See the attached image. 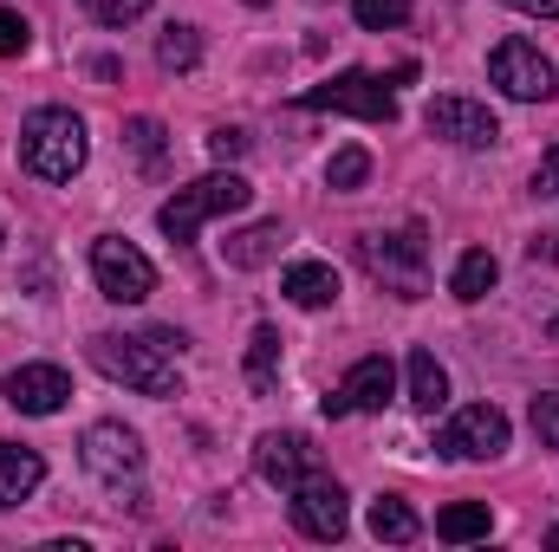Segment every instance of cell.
Masks as SVG:
<instances>
[{
	"label": "cell",
	"instance_id": "d4e9b609",
	"mask_svg": "<svg viewBox=\"0 0 559 552\" xmlns=\"http://www.w3.org/2000/svg\"><path fill=\"white\" fill-rule=\"evenodd\" d=\"M365 176H371V156H365L358 143H345V149L325 163V189H358Z\"/></svg>",
	"mask_w": 559,
	"mask_h": 552
},
{
	"label": "cell",
	"instance_id": "8992f818",
	"mask_svg": "<svg viewBox=\"0 0 559 552\" xmlns=\"http://www.w3.org/2000/svg\"><path fill=\"white\" fill-rule=\"evenodd\" d=\"M92 279H98V292L111 305H143L156 292V267L143 261L124 235H98L92 241Z\"/></svg>",
	"mask_w": 559,
	"mask_h": 552
},
{
	"label": "cell",
	"instance_id": "2e32d148",
	"mask_svg": "<svg viewBox=\"0 0 559 552\" xmlns=\"http://www.w3.org/2000/svg\"><path fill=\"white\" fill-rule=\"evenodd\" d=\"M280 292H286L293 305H306V312H325V305L338 299V274H332L325 261H293L286 279H280Z\"/></svg>",
	"mask_w": 559,
	"mask_h": 552
},
{
	"label": "cell",
	"instance_id": "4316f807",
	"mask_svg": "<svg viewBox=\"0 0 559 552\" xmlns=\"http://www.w3.org/2000/svg\"><path fill=\"white\" fill-rule=\"evenodd\" d=\"M85 13L98 20V26H131L150 13V0H85Z\"/></svg>",
	"mask_w": 559,
	"mask_h": 552
},
{
	"label": "cell",
	"instance_id": "277c9868",
	"mask_svg": "<svg viewBox=\"0 0 559 552\" xmlns=\"http://www.w3.org/2000/svg\"><path fill=\"white\" fill-rule=\"evenodd\" d=\"M358 261H365V274L378 279L384 292H397V299H423L429 292V241H423L417 221L397 228V235H365Z\"/></svg>",
	"mask_w": 559,
	"mask_h": 552
},
{
	"label": "cell",
	"instance_id": "cb8c5ba5",
	"mask_svg": "<svg viewBox=\"0 0 559 552\" xmlns=\"http://www.w3.org/2000/svg\"><path fill=\"white\" fill-rule=\"evenodd\" d=\"M352 20H358L365 33H391V26L411 20V0H352Z\"/></svg>",
	"mask_w": 559,
	"mask_h": 552
},
{
	"label": "cell",
	"instance_id": "9c48e42d",
	"mask_svg": "<svg viewBox=\"0 0 559 552\" xmlns=\"http://www.w3.org/2000/svg\"><path fill=\"white\" fill-rule=\"evenodd\" d=\"M286 507H293V527L306 533V540H338L345 527H352V507H345V488L319 468L312 481H299L293 494H286Z\"/></svg>",
	"mask_w": 559,
	"mask_h": 552
},
{
	"label": "cell",
	"instance_id": "4dcf8cb0",
	"mask_svg": "<svg viewBox=\"0 0 559 552\" xmlns=\"http://www.w3.org/2000/svg\"><path fill=\"white\" fill-rule=\"evenodd\" d=\"M534 195L547 202V195H559V143L540 156V169H534Z\"/></svg>",
	"mask_w": 559,
	"mask_h": 552
},
{
	"label": "cell",
	"instance_id": "5b68a950",
	"mask_svg": "<svg viewBox=\"0 0 559 552\" xmlns=\"http://www.w3.org/2000/svg\"><path fill=\"white\" fill-rule=\"evenodd\" d=\"M306 111H345V118H365V124H397V98L378 72H338L312 92H299Z\"/></svg>",
	"mask_w": 559,
	"mask_h": 552
},
{
	"label": "cell",
	"instance_id": "83f0119b",
	"mask_svg": "<svg viewBox=\"0 0 559 552\" xmlns=\"http://www.w3.org/2000/svg\"><path fill=\"white\" fill-rule=\"evenodd\" d=\"M534 435H540V448H559V391L534 397Z\"/></svg>",
	"mask_w": 559,
	"mask_h": 552
},
{
	"label": "cell",
	"instance_id": "52a82bcc",
	"mask_svg": "<svg viewBox=\"0 0 559 552\" xmlns=\"http://www.w3.org/2000/svg\"><path fill=\"white\" fill-rule=\"evenodd\" d=\"M508 416L495 410V404H468V410H455L442 429H436V455H449V461H495V455H508Z\"/></svg>",
	"mask_w": 559,
	"mask_h": 552
},
{
	"label": "cell",
	"instance_id": "44dd1931",
	"mask_svg": "<svg viewBox=\"0 0 559 552\" xmlns=\"http://www.w3.org/2000/svg\"><path fill=\"white\" fill-rule=\"evenodd\" d=\"M495 279H501V261H495L488 248H468V254L455 261V274H449V292H455L462 305H475V299H488Z\"/></svg>",
	"mask_w": 559,
	"mask_h": 552
},
{
	"label": "cell",
	"instance_id": "d6a6232c",
	"mask_svg": "<svg viewBox=\"0 0 559 552\" xmlns=\"http://www.w3.org/2000/svg\"><path fill=\"white\" fill-rule=\"evenodd\" d=\"M547 338H554V345H559V312H554V319H547Z\"/></svg>",
	"mask_w": 559,
	"mask_h": 552
},
{
	"label": "cell",
	"instance_id": "3957f363",
	"mask_svg": "<svg viewBox=\"0 0 559 552\" xmlns=\"http://www.w3.org/2000/svg\"><path fill=\"white\" fill-rule=\"evenodd\" d=\"M248 202H254L248 176H235V169H215V176H202V182L176 189V195H169V202L156 208V228H163V235H169L176 248H189L202 221H215V215H241Z\"/></svg>",
	"mask_w": 559,
	"mask_h": 552
},
{
	"label": "cell",
	"instance_id": "836d02e7",
	"mask_svg": "<svg viewBox=\"0 0 559 552\" xmlns=\"http://www.w3.org/2000/svg\"><path fill=\"white\" fill-rule=\"evenodd\" d=\"M0 241H7V228H0Z\"/></svg>",
	"mask_w": 559,
	"mask_h": 552
},
{
	"label": "cell",
	"instance_id": "f546056e",
	"mask_svg": "<svg viewBox=\"0 0 559 552\" xmlns=\"http://www.w3.org/2000/svg\"><path fill=\"white\" fill-rule=\"evenodd\" d=\"M209 156H215V163H235V156H248V131H235V124L209 131Z\"/></svg>",
	"mask_w": 559,
	"mask_h": 552
},
{
	"label": "cell",
	"instance_id": "5bb4252c",
	"mask_svg": "<svg viewBox=\"0 0 559 552\" xmlns=\"http://www.w3.org/2000/svg\"><path fill=\"white\" fill-rule=\"evenodd\" d=\"M0 397L20 416H59L66 397H72V377H66L59 364H20V371L0 377Z\"/></svg>",
	"mask_w": 559,
	"mask_h": 552
},
{
	"label": "cell",
	"instance_id": "1f68e13d",
	"mask_svg": "<svg viewBox=\"0 0 559 552\" xmlns=\"http://www.w3.org/2000/svg\"><path fill=\"white\" fill-rule=\"evenodd\" d=\"M514 13H527V20H559V0H508Z\"/></svg>",
	"mask_w": 559,
	"mask_h": 552
},
{
	"label": "cell",
	"instance_id": "ba28073f",
	"mask_svg": "<svg viewBox=\"0 0 559 552\" xmlns=\"http://www.w3.org/2000/svg\"><path fill=\"white\" fill-rule=\"evenodd\" d=\"M488 79L514 98V105H547L554 98V59L534 39H501L488 52Z\"/></svg>",
	"mask_w": 559,
	"mask_h": 552
},
{
	"label": "cell",
	"instance_id": "30bf717a",
	"mask_svg": "<svg viewBox=\"0 0 559 552\" xmlns=\"http://www.w3.org/2000/svg\"><path fill=\"white\" fill-rule=\"evenodd\" d=\"M254 475L280 488V494H293L299 481H312L319 475V448L299 435V429H267L261 442H254Z\"/></svg>",
	"mask_w": 559,
	"mask_h": 552
},
{
	"label": "cell",
	"instance_id": "7402d4cb",
	"mask_svg": "<svg viewBox=\"0 0 559 552\" xmlns=\"http://www.w3.org/2000/svg\"><path fill=\"white\" fill-rule=\"evenodd\" d=\"M371 533H378V540H391V547H411V540L423 533V520L411 514V501L378 494V501H371Z\"/></svg>",
	"mask_w": 559,
	"mask_h": 552
},
{
	"label": "cell",
	"instance_id": "7c38bea8",
	"mask_svg": "<svg viewBox=\"0 0 559 552\" xmlns=\"http://www.w3.org/2000/svg\"><path fill=\"white\" fill-rule=\"evenodd\" d=\"M397 397V364L384 358V351H371V358H358L352 371H345V384L325 397V416L338 422V416H358V410H384Z\"/></svg>",
	"mask_w": 559,
	"mask_h": 552
},
{
	"label": "cell",
	"instance_id": "484cf974",
	"mask_svg": "<svg viewBox=\"0 0 559 552\" xmlns=\"http://www.w3.org/2000/svg\"><path fill=\"white\" fill-rule=\"evenodd\" d=\"M124 149L138 156L143 169H156V163H163V124H156V118H131V124H124Z\"/></svg>",
	"mask_w": 559,
	"mask_h": 552
},
{
	"label": "cell",
	"instance_id": "9a60e30c",
	"mask_svg": "<svg viewBox=\"0 0 559 552\" xmlns=\"http://www.w3.org/2000/svg\"><path fill=\"white\" fill-rule=\"evenodd\" d=\"M39 481H46L39 448H26V442H0V507H20Z\"/></svg>",
	"mask_w": 559,
	"mask_h": 552
},
{
	"label": "cell",
	"instance_id": "7a4b0ae2",
	"mask_svg": "<svg viewBox=\"0 0 559 552\" xmlns=\"http://www.w3.org/2000/svg\"><path fill=\"white\" fill-rule=\"evenodd\" d=\"M85 351H92V364H98L111 384H124V391H138V397H176V351H163L150 332H143V338L98 332Z\"/></svg>",
	"mask_w": 559,
	"mask_h": 552
},
{
	"label": "cell",
	"instance_id": "e0dca14e",
	"mask_svg": "<svg viewBox=\"0 0 559 552\" xmlns=\"http://www.w3.org/2000/svg\"><path fill=\"white\" fill-rule=\"evenodd\" d=\"M404 397H411V404H417V410H442V404H449V371H442V364H436V351H411V364H404Z\"/></svg>",
	"mask_w": 559,
	"mask_h": 552
},
{
	"label": "cell",
	"instance_id": "603a6c76",
	"mask_svg": "<svg viewBox=\"0 0 559 552\" xmlns=\"http://www.w3.org/2000/svg\"><path fill=\"white\" fill-rule=\"evenodd\" d=\"M156 65H163V72H195V65H202V33H195V26H163Z\"/></svg>",
	"mask_w": 559,
	"mask_h": 552
},
{
	"label": "cell",
	"instance_id": "f1b7e54d",
	"mask_svg": "<svg viewBox=\"0 0 559 552\" xmlns=\"http://www.w3.org/2000/svg\"><path fill=\"white\" fill-rule=\"evenodd\" d=\"M26 46H33V26H26L20 13H7V7H0V59H20Z\"/></svg>",
	"mask_w": 559,
	"mask_h": 552
},
{
	"label": "cell",
	"instance_id": "4fadbf2b",
	"mask_svg": "<svg viewBox=\"0 0 559 552\" xmlns=\"http://www.w3.org/2000/svg\"><path fill=\"white\" fill-rule=\"evenodd\" d=\"M423 124H429V137L455 143V149H488V143H501L495 111H488V105H475V98H429Z\"/></svg>",
	"mask_w": 559,
	"mask_h": 552
},
{
	"label": "cell",
	"instance_id": "ffe728a7",
	"mask_svg": "<svg viewBox=\"0 0 559 552\" xmlns=\"http://www.w3.org/2000/svg\"><path fill=\"white\" fill-rule=\"evenodd\" d=\"M241 377H248V391H254V397H274V384H280V332H274V325H254Z\"/></svg>",
	"mask_w": 559,
	"mask_h": 552
},
{
	"label": "cell",
	"instance_id": "ac0fdd59",
	"mask_svg": "<svg viewBox=\"0 0 559 552\" xmlns=\"http://www.w3.org/2000/svg\"><path fill=\"white\" fill-rule=\"evenodd\" d=\"M280 241H286V235H280V221H254V228H241V235H228V241H222V261H228V267H241V274H248V267H267V261L280 254Z\"/></svg>",
	"mask_w": 559,
	"mask_h": 552
},
{
	"label": "cell",
	"instance_id": "d6986e66",
	"mask_svg": "<svg viewBox=\"0 0 559 552\" xmlns=\"http://www.w3.org/2000/svg\"><path fill=\"white\" fill-rule=\"evenodd\" d=\"M488 533H495L488 501H455V507L436 514V540H449V547H468V540H488Z\"/></svg>",
	"mask_w": 559,
	"mask_h": 552
},
{
	"label": "cell",
	"instance_id": "8fae6325",
	"mask_svg": "<svg viewBox=\"0 0 559 552\" xmlns=\"http://www.w3.org/2000/svg\"><path fill=\"white\" fill-rule=\"evenodd\" d=\"M79 461L98 481H131V475H143V435L124 422H92L79 442Z\"/></svg>",
	"mask_w": 559,
	"mask_h": 552
},
{
	"label": "cell",
	"instance_id": "6da1fadb",
	"mask_svg": "<svg viewBox=\"0 0 559 552\" xmlns=\"http://www.w3.org/2000/svg\"><path fill=\"white\" fill-rule=\"evenodd\" d=\"M92 143H85V124L66 111V105H39L26 124H20V169L39 176V182H72L85 169Z\"/></svg>",
	"mask_w": 559,
	"mask_h": 552
}]
</instances>
